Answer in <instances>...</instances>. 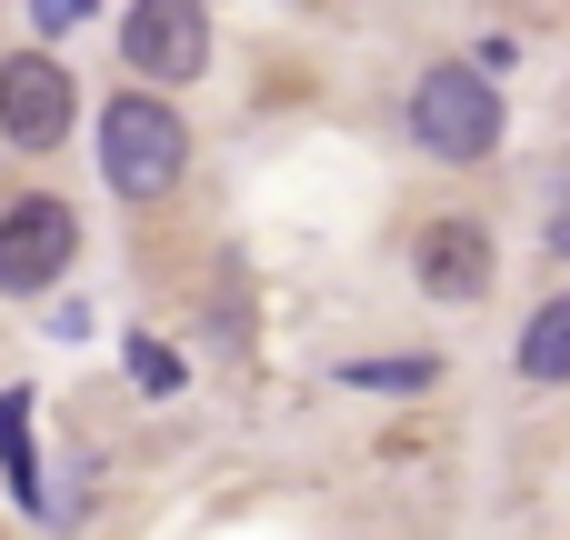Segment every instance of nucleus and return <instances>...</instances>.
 <instances>
[{
	"label": "nucleus",
	"instance_id": "nucleus-1",
	"mask_svg": "<svg viewBox=\"0 0 570 540\" xmlns=\"http://www.w3.org/2000/svg\"><path fill=\"white\" fill-rule=\"evenodd\" d=\"M180 170H190V130H180V110H170L160 90L100 100V180H110L120 200H170Z\"/></svg>",
	"mask_w": 570,
	"mask_h": 540
},
{
	"label": "nucleus",
	"instance_id": "nucleus-2",
	"mask_svg": "<svg viewBox=\"0 0 570 540\" xmlns=\"http://www.w3.org/2000/svg\"><path fill=\"white\" fill-rule=\"evenodd\" d=\"M411 140L431 160H491L501 150V80L471 60H441L411 80Z\"/></svg>",
	"mask_w": 570,
	"mask_h": 540
},
{
	"label": "nucleus",
	"instance_id": "nucleus-3",
	"mask_svg": "<svg viewBox=\"0 0 570 540\" xmlns=\"http://www.w3.org/2000/svg\"><path fill=\"white\" fill-rule=\"evenodd\" d=\"M70 261H80V210H70V200L30 190V200H10V210H0V291H10V301L50 291Z\"/></svg>",
	"mask_w": 570,
	"mask_h": 540
},
{
	"label": "nucleus",
	"instance_id": "nucleus-4",
	"mask_svg": "<svg viewBox=\"0 0 570 540\" xmlns=\"http://www.w3.org/2000/svg\"><path fill=\"white\" fill-rule=\"evenodd\" d=\"M120 60L140 80H200L210 70V0H130Z\"/></svg>",
	"mask_w": 570,
	"mask_h": 540
},
{
	"label": "nucleus",
	"instance_id": "nucleus-5",
	"mask_svg": "<svg viewBox=\"0 0 570 540\" xmlns=\"http://www.w3.org/2000/svg\"><path fill=\"white\" fill-rule=\"evenodd\" d=\"M70 120H80L70 70H60L50 50H10V60H0V140L50 150V140H70Z\"/></svg>",
	"mask_w": 570,
	"mask_h": 540
},
{
	"label": "nucleus",
	"instance_id": "nucleus-6",
	"mask_svg": "<svg viewBox=\"0 0 570 540\" xmlns=\"http://www.w3.org/2000/svg\"><path fill=\"white\" fill-rule=\"evenodd\" d=\"M411 271H421V291L471 301V291H491V230H481V220H431V230L411 240Z\"/></svg>",
	"mask_w": 570,
	"mask_h": 540
},
{
	"label": "nucleus",
	"instance_id": "nucleus-7",
	"mask_svg": "<svg viewBox=\"0 0 570 540\" xmlns=\"http://www.w3.org/2000/svg\"><path fill=\"white\" fill-rule=\"evenodd\" d=\"M0 471H10V491H20V511H50V501H40V441H30V391L0 401Z\"/></svg>",
	"mask_w": 570,
	"mask_h": 540
},
{
	"label": "nucleus",
	"instance_id": "nucleus-8",
	"mask_svg": "<svg viewBox=\"0 0 570 540\" xmlns=\"http://www.w3.org/2000/svg\"><path fill=\"white\" fill-rule=\"evenodd\" d=\"M521 381H570V291L531 311V331H521Z\"/></svg>",
	"mask_w": 570,
	"mask_h": 540
},
{
	"label": "nucleus",
	"instance_id": "nucleus-9",
	"mask_svg": "<svg viewBox=\"0 0 570 540\" xmlns=\"http://www.w3.org/2000/svg\"><path fill=\"white\" fill-rule=\"evenodd\" d=\"M341 381H361V391H421V381H431V361H351Z\"/></svg>",
	"mask_w": 570,
	"mask_h": 540
},
{
	"label": "nucleus",
	"instance_id": "nucleus-10",
	"mask_svg": "<svg viewBox=\"0 0 570 540\" xmlns=\"http://www.w3.org/2000/svg\"><path fill=\"white\" fill-rule=\"evenodd\" d=\"M130 381H140V391H180V361H170L160 341H130Z\"/></svg>",
	"mask_w": 570,
	"mask_h": 540
},
{
	"label": "nucleus",
	"instance_id": "nucleus-11",
	"mask_svg": "<svg viewBox=\"0 0 570 540\" xmlns=\"http://www.w3.org/2000/svg\"><path fill=\"white\" fill-rule=\"evenodd\" d=\"M80 10H90V0H30V20H40V30H70Z\"/></svg>",
	"mask_w": 570,
	"mask_h": 540
},
{
	"label": "nucleus",
	"instance_id": "nucleus-12",
	"mask_svg": "<svg viewBox=\"0 0 570 540\" xmlns=\"http://www.w3.org/2000/svg\"><path fill=\"white\" fill-rule=\"evenodd\" d=\"M551 251H561V261H570V210H561V220H551Z\"/></svg>",
	"mask_w": 570,
	"mask_h": 540
}]
</instances>
